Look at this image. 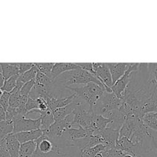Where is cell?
Listing matches in <instances>:
<instances>
[{
    "instance_id": "cell-1",
    "label": "cell",
    "mask_w": 157,
    "mask_h": 157,
    "mask_svg": "<svg viewBox=\"0 0 157 157\" xmlns=\"http://www.w3.org/2000/svg\"><path fill=\"white\" fill-rule=\"evenodd\" d=\"M91 82L95 83L105 89L102 83L93 74L80 67L62 74L53 80V83L57 87L66 89V88L71 87L72 85H86Z\"/></svg>"
},
{
    "instance_id": "cell-2",
    "label": "cell",
    "mask_w": 157,
    "mask_h": 157,
    "mask_svg": "<svg viewBox=\"0 0 157 157\" xmlns=\"http://www.w3.org/2000/svg\"><path fill=\"white\" fill-rule=\"evenodd\" d=\"M66 89L75 93L93 110L105 91L104 88L93 82L80 86L67 87Z\"/></svg>"
},
{
    "instance_id": "cell-3",
    "label": "cell",
    "mask_w": 157,
    "mask_h": 157,
    "mask_svg": "<svg viewBox=\"0 0 157 157\" xmlns=\"http://www.w3.org/2000/svg\"><path fill=\"white\" fill-rule=\"evenodd\" d=\"M121 103V99L118 98L113 93H109L105 91L94 107L93 112L96 114L104 116L109 112L119 110Z\"/></svg>"
},
{
    "instance_id": "cell-4",
    "label": "cell",
    "mask_w": 157,
    "mask_h": 157,
    "mask_svg": "<svg viewBox=\"0 0 157 157\" xmlns=\"http://www.w3.org/2000/svg\"><path fill=\"white\" fill-rule=\"evenodd\" d=\"M74 125V117L72 113L62 120L55 121L47 129L43 131V135L56 142L63 137L64 132L72 128Z\"/></svg>"
},
{
    "instance_id": "cell-5",
    "label": "cell",
    "mask_w": 157,
    "mask_h": 157,
    "mask_svg": "<svg viewBox=\"0 0 157 157\" xmlns=\"http://www.w3.org/2000/svg\"><path fill=\"white\" fill-rule=\"evenodd\" d=\"M94 75L102 83L107 92L112 93L111 87L113 85L110 72L105 63H93Z\"/></svg>"
},
{
    "instance_id": "cell-6",
    "label": "cell",
    "mask_w": 157,
    "mask_h": 157,
    "mask_svg": "<svg viewBox=\"0 0 157 157\" xmlns=\"http://www.w3.org/2000/svg\"><path fill=\"white\" fill-rule=\"evenodd\" d=\"M139 64L140 63H130V65L124 75L111 87L112 93H113L118 98L121 99L122 95L130 80L132 72L138 69Z\"/></svg>"
},
{
    "instance_id": "cell-7",
    "label": "cell",
    "mask_w": 157,
    "mask_h": 157,
    "mask_svg": "<svg viewBox=\"0 0 157 157\" xmlns=\"http://www.w3.org/2000/svg\"><path fill=\"white\" fill-rule=\"evenodd\" d=\"M13 123V133L15 134L20 132L28 131L32 130L39 129L40 128V118L32 119L23 117L15 120Z\"/></svg>"
},
{
    "instance_id": "cell-8",
    "label": "cell",
    "mask_w": 157,
    "mask_h": 157,
    "mask_svg": "<svg viewBox=\"0 0 157 157\" xmlns=\"http://www.w3.org/2000/svg\"><path fill=\"white\" fill-rule=\"evenodd\" d=\"M95 133H98L102 139L103 144L106 146L105 150L116 147V143L119 139V130L106 128Z\"/></svg>"
},
{
    "instance_id": "cell-9",
    "label": "cell",
    "mask_w": 157,
    "mask_h": 157,
    "mask_svg": "<svg viewBox=\"0 0 157 157\" xmlns=\"http://www.w3.org/2000/svg\"><path fill=\"white\" fill-rule=\"evenodd\" d=\"M142 118L136 117H128L121 126L119 131V138L126 137L129 139Z\"/></svg>"
},
{
    "instance_id": "cell-10",
    "label": "cell",
    "mask_w": 157,
    "mask_h": 157,
    "mask_svg": "<svg viewBox=\"0 0 157 157\" xmlns=\"http://www.w3.org/2000/svg\"><path fill=\"white\" fill-rule=\"evenodd\" d=\"M75 96V93H73L69 96H50L47 99V102L49 108L53 111L56 109L61 108L71 103Z\"/></svg>"
},
{
    "instance_id": "cell-11",
    "label": "cell",
    "mask_w": 157,
    "mask_h": 157,
    "mask_svg": "<svg viewBox=\"0 0 157 157\" xmlns=\"http://www.w3.org/2000/svg\"><path fill=\"white\" fill-rule=\"evenodd\" d=\"M107 65L111 74L113 85L119 80L128 69L130 63H109Z\"/></svg>"
},
{
    "instance_id": "cell-12",
    "label": "cell",
    "mask_w": 157,
    "mask_h": 157,
    "mask_svg": "<svg viewBox=\"0 0 157 157\" xmlns=\"http://www.w3.org/2000/svg\"><path fill=\"white\" fill-rule=\"evenodd\" d=\"M90 136L89 132L83 128L78 126V128H71L66 129L63 134V138L67 141H73Z\"/></svg>"
},
{
    "instance_id": "cell-13",
    "label": "cell",
    "mask_w": 157,
    "mask_h": 157,
    "mask_svg": "<svg viewBox=\"0 0 157 157\" xmlns=\"http://www.w3.org/2000/svg\"><path fill=\"white\" fill-rule=\"evenodd\" d=\"M80 68L75 63H56L54 64L52 70L50 79L52 82L62 74Z\"/></svg>"
},
{
    "instance_id": "cell-14",
    "label": "cell",
    "mask_w": 157,
    "mask_h": 157,
    "mask_svg": "<svg viewBox=\"0 0 157 157\" xmlns=\"http://www.w3.org/2000/svg\"><path fill=\"white\" fill-rule=\"evenodd\" d=\"M104 117L111 119V122L107 128L119 131L126 120V117L119 110H114L109 112Z\"/></svg>"
},
{
    "instance_id": "cell-15",
    "label": "cell",
    "mask_w": 157,
    "mask_h": 157,
    "mask_svg": "<svg viewBox=\"0 0 157 157\" xmlns=\"http://www.w3.org/2000/svg\"><path fill=\"white\" fill-rule=\"evenodd\" d=\"M148 113H157V88L141 106L142 118L144 115Z\"/></svg>"
},
{
    "instance_id": "cell-16",
    "label": "cell",
    "mask_w": 157,
    "mask_h": 157,
    "mask_svg": "<svg viewBox=\"0 0 157 157\" xmlns=\"http://www.w3.org/2000/svg\"><path fill=\"white\" fill-rule=\"evenodd\" d=\"M14 134L20 144H21L29 141L37 140L43 135V131L39 129L28 131L20 132Z\"/></svg>"
},
{
    "instance_id": "cell-17",
    "label": "cell",
    "mask_w": 157,
    "mask_h": 157,
    "mask_svg": "<svg viewBox=\"0 0 157 157\" xmlns=\"http://www.w3.org/2000/svg\"><path fill=\"white\" fill-rule=\"evenodd\" d=\"M6 144L7 149L10 157H18L20 143L16 138L13 133L9 134L6 138Z\"/></svg>"
},
{
    "instance_id": "cell-18",
    "label": "cell",
    "mask_w": 157,
    "mask_h": 157,
    "mask_svg": "<svg viewBox=\"0 0 157 157\" xmlns=\"http://www.w3.org/2000/svg\"><path fill=\"white\" fill-rule=\"evenodd\" d=\"M75 107V104L74 101H72L69 104L66 106L56 109L53 110V115L54 117L55 121H59L64 119L66 117L72 113Z\"/></svg>"
},
{
    "instance_id": "cell-19",
    "label": "cell",
    "mask_w": 157,
    "mask_h": 157,
    "mask_svg": "<svg viewBox=\"0 0 157 157\" xmlns=\"http://www.w3.org/2000/svg\"><path fill=\"white\" fill-rule=\"evenodd\" d=\"M5 80L14 75H19L18 63H0Z\"/></svg>"
},
{
    "instance_id": "cell-20",
    "label": "cell",
    "mask_w": 157,
    "mask_h": 157,
    "mask_svg": "<svg viewBox=\"0 0 157 157\" xmlns=\"http://www.w3.org/2000/svg\"><path fill=\"white\" fill-rule=\"evenodd\" d=\"M37 148V142L29 141L20 145L18 157H32Z\"/></svg>"
},
{
    "instance_id": "cell-21",
    "label": "cell",
    "mask_w": 157,
    "mask_h": 157,
    "mask_svg": "<svg viewBox=\"0 0 157 157\" xmlns=\"http://www.w3.org/2000/svg\"><path fill=\"white\" fill-rule=\"evenodd\" d=\"M37 69L34 65L29 71L18 75L16 86L19 88H21L25 83L34 79L37 74Z\"/></svg>"
},
{
    "instance_id": "cell-22",
    "label": "cell",
    "mask_w": 157,
    "mask_h": 157,
    "mask_svg": "<svg viewBox=\"0 0 157 157\" xmlns=\"http://www.w3.org/2000/svg\"><path fill=\"white\" fill-rule=\"evenodd\" d=\"M40 118V128L42 131L47 129L54 122V117L52 110L49 109L47 111L42 112L39 115Z\"/></svg>"
},
{
    "instance_id": "cell-23",
    "label": "cell",
    "mask_w": 157,
    "mask_h": 157,
    "mask_svg": "<svg viewBox=\"0 0 157 157\" xmlns=\"http://www.w3.org/2000/svg\"><path fill=\"white\" fill-rule=\"evenodd\" d=\"M142 120L149 129L157 132V117L156 113H146L143 116Z\"/></svg>"
},
{
    "instance_id": "cell-24",
    "label": "cell",
    "mask_w": 157,
    "mask_h": 157,
    "mask_svg": "<svg viewBox=\"0 0 157 157\" xmlns=\"http://www.w3.org/2000/svg\"><path fill=\"white\" fill-rule=\"evenodd\" d=\"M106 149V146L103 144H98L91 148H88L81 151L80 155L86 157H94L99 154H101L102 151H105Z\"/></svg>"
},
{
    "instance_id": "cell-25",
    "label": "cell",
    "mask_w": 157,
    "mask_h": 157,
    "mask_svg": "<svg viewBox=\"0 0 157 157\" xmlns=\"http://www.w3.org/2000/svg\"><path fill=\"white\" fill-rule=\"evenodd\" d=\"M13 123L7 120L0 121V140L5 139L9 134L13 133Z\"/></svg>"
},
{
    "instance_id": "cell-26",
    "label": "cell",
    "mask_w": 157,
    "mask_h": 157,
    "mask_svg": "<svg viewBox=\"0 0 157 157\" xmlns=\"http://www.w3.org/2000/svg\"><path fill=\"white\" fill-rule=\"evenodd\" d=\"M35 85L41 86V87H47L50 85L52 83V81L48 76L45 74L40 72L37 70V74L34 78Z\"/></svg>"
},
{
    "instance_id": "cell-27",
    "label": "cell",
    "mask_w": 157,
    "mask_h": 157,
    "mask_svg": "<svg viewBox=\"0 0 157 157\" xmlns=\"http://www.w3.org/2000/svg\"><path fill=\"white\" fill-rule=\"evenodd\" d=\"M148 64V82L157 86V63H149Z\"/></svg>"
},
{
    "instance_id": "cell-28",
    "label": "cell",
    "mask_w": 157,
    "mask_h": 157,
    "mask_svg": "<svg viewBox=\"0 0 157 157\" xmlns=\"http://www.w3.org/2000/svg\"><path fill=\"white\" fill-rule=\"evenodd\" d=\"M54 63H34L37 70L50 77Z\"/></svg>"
},
{
    "instance_id": "cell-29",
    "label": "cell",
    "mask_w": 157,
    "mask_h": 157,
    "mask_svg": "<svg viewBox=\"0 0 157 157\" xmlns=\"http://www.w3.org/2000/svg\"><path fill=\"white\" fill-rule=\"evenodd\" d=\"M18 77V75H14L7 80H5L4 85L1 89L4 91L10 93L15 88L17 85Z\"/></svg>"
},
{
    "instance_id": "cell-30",
    "label": "cell",
    "mask_w": 157,
    "mask_h": 157,
    "mask_svg": "<svg viewBox=\"0 0 157 157\" xmlns=\"http://www.w3.org/2000/svg\"><path fill=\"white\" fill-rule=\"evenodd\" d=\"M125 152L117 149L116 147L105 150L101 153L102 157H123Z\"/></svg>"
},
{
    "instance_id": "cell-31",
    "label": "cell",
    "mask_w": 157,
    "mask_h": 157,
    "mask_svg": "<svg viewBox=\"0 0 157 157\" xmlns=\"http://www.w3.org/2000/svg\"><path fill=\"white\" fill-rule=\"evenodd\" d=\"M40 101V98H33L29 96L28 98L27 102L26 104V109L27 110V113L33 110L38 109Z\"/></svg>"
},
{
    "instance_id": "cell-32",
    "label": "cell",
    "mask_w": 157,
    "mask_h": 157,
    "mask_svg": "<svg viewBox=\"0 0 157 157\" xmlns=\"http://www.w3.org/2000/svg\"><path fill=\"white\" fill-rule=\"evenodd\" d=\"M35 85V81L34 79L25 83L20 90V94L23 96L29 97V93H31L32 89Z\"/></svg>"
},
{
    "instance_id": "cell-33",
    "label": "cell",
    "mask_w": 157,
    "mask_h": 157,
    "mask_svg": "<svg viewBox=\"0 0 157 157\" xmlns=\"http://www.w3.org/2000/svg\"><path fill=\"white\" fill-rule=\"evenodd\" d=\"M10 95V93L4 91L3 94L0 98V105L2 106V107L4 109V110L6 112L9 106Z\"/></svg>"
},
{
    "instance_id": "cell-34",
    "label": "cell",
    "mask_w": 157,
    "mask_h": 157,
    "mask_svg": "<svg viewBox=\"0 0 157 157\" xmlns=\"http://www.w3.org/2000/svg\"><path fill=\"white\" fill-rule=\"evenodd\" d=\"M34 66V63H18L19 75H21L25 72L31 69Z\"/></svg>"
},
{
    "instance_id": "cell-35",
    "label": "cell",
    "mask_w": 157,
    "mask_h": 157,
    "mask_svg": "<svg viewBox=\"0 0 157 157\" xmlns=\"http://www.w3.org/2000/svg\"><path fill=\"white\" fill-rule=\"evenodd\" d=\"M0 157H10L6 147L5 139L0 140Z\"/></svg>"
},
{
    "instance_id": "cell-36",
    "label": "cell",
    "mask_w": 157,
    "mask_h": 157,
    "mask_svg": "<svg viewBox=\"0 0 157 157\" xmlns=\"http://www.w3.org/2000/svg\"><path fill=\"white\" fill-rule=\"evenodd\" d=\"M75 63L81 69L94 74L93 63Z\"/></svg>"
},
{
    "instance_id": "cell-37",
    "label": "cell",
    "mask_w": 157,
    "mask_h": 157,
    "mask_svg": "<svg viewBox=\"0 0 157 157\" xmlns=\"http://www.w3.org/2000/svg\"><path fill=\"white\" fill-rule=\"evenodd\" d=\"M6 120V111L0 105V121Z\"/></svg>"
},
{
    "instance_id": "cell-38",
    "label": "cell",
    "mask_w": 157,
    "mask_h": 157,
    "mask_svg": "<svg viewBox=\"0 0 157 157\" xmlns=\"http://www.w3.org/2000/svg\"><path fill=\"white\" fill-rule=\"evenodd\" d=\"M5 81V78L4 77L3 75V73H2V68H1V66L0 64V88H2L4 83Z\"/></svg>"
},
{
    "instance_id": "cell-39",
    "label": "cell",
    "mask_w": 157,
    "mask_h": 157,
    "mask_svg": "<svg viewBox=\"0 0 157 157\" xmlns=\"http://www.w3.org/2000/svg\"><path fill=\"white\" fill-rule=\"evenodd\" d=\"M83 157H86V156H83ZM94 157H102V155H101V154H99V155H97V156H94Z\"/></svg>"
},
{
    "instance_id": "cell-40",
    "label": "cell",
    "mask_w": 157,
    "mask_h": 157,
    "mask_svg": "<svg viewBox=\"0 0 157 157\" xmlns=\"http://www.w3.org/2000/svg\"><path fill=\"white\" fill-rule=\"evenodd\" d=\"M79 157H83V156H82V155H80V156Z\"/></svg>"
},
{
    "instance_id": "cell-41",
    "label": "cell",
    "mask_w": 157,
    "mask_h": 157,
    "mask_svg": "<svg viewBox=\"0 0 157 157\" xmlns=\"http://www.w3.org/2000/svg\"><path fill=\"white\" fill-rule=\"evenodd\" d=\"M156 117H157V113H156Z\"/></svg>"
},
{
    "instance_id": "cell-42",
    "label": "cell",
    "mask_w": 157,
    "mask_h": 157,
    "mask_svg": "<svg viewBox=\"0 0 157 157\" xmlns=\"http://www.w3.org/2000/svg\"><path fill=\"white\" fill-rule=\"evenodd\" d=\"M47 157H49V156H47Z\"/></svg>"
}]
</instances>
